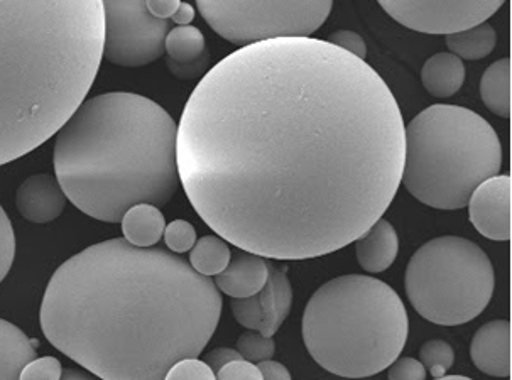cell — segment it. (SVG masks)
I'll return each mask as SVG.
<instances>
[{"label": "cell", "mask_w": 512, "mask_h": 380, "mask_svg": "<svg viewBox=\"0 0 512 380\" xmlns=\"http://www.w3.org/2000/svg\"><path fill=\"white\" fill-rule=\"evenodd\" d=\"M480 97L492 114L507 119L511 115V60L492 63L480 80Z\"/></svg>", "instance_id": "20"}, {"label": "cell", "mask_w": 512, "mask_h": 380, "mask_svg": "<svg viewBox=\"0 0 512 380\" xmlns=\"http://www.w3.org/2000/svg\"><path fill=\"white\" fill-rule=\"evenodd\" d=\"M178 125L137 93L83 100L56 132V180L88 217L119 223L139 203L164 207L180 185Z\"/></svg>", "instance_id": "4"}, {"label": "cell", "mask_w": 512, "mask_h": 380, "mask_svg": "<svg viewBox=\"0 0 512 380\" xmlns=\"http://www.w3.org/2000/svg\"><path fill=\"white\" fill-rule=\"evenodd\" d=\"M301 330L316 364L338 377L365 379L386 370L401 355L409 318L389 284L347 274L311 296Z\"/></svg>", "instance_id": "5"}, {"label": "cell", "mask_w": 512, "mask_h": 380, "mask_svg": "<svg viewBox=\"0 0 512 380\" xmlns=\"http://www.w3.org/2000/svg\"><path fill=\"white\" fill-rule=\"evenodd\" d=\"M230 257L229 244L222 237L205 235L191 247L188 264L202 276H217L229 266Z\"/></svg>", "instance_id": "22"}, {"label": "cell", "mask_w": 512, "mask_h": 380, "mask_svg": "<svg viewBox=\"0 0 512 380\" xmlns=\"http://www.w3.org/2000/svg\"><path fill=\"white\" fill-rule=\"evenodd\" d=\"M511 193L509 174H497L480 183L470 196L469 217L485 239L507 242L511 239Z\"/></svg>", "instance_id": "11"}, {"label": "cell", "mask_w": 512, "mask_h": 380, "mask_svg": "<svg viewBox=\"0 0 512 380\" xmlns=\"http://www.w3.org/2000/svg\"><path fill=\"white\" fill-rule=\"evenodd\" d=\"M61 374L63 367L56 357H36L21 370L19 380H60Z\"/></svg>", "instance_id": "29"}, {"label": "cell", "mask_w": 512, "mask_h": 380, "mask_svg": "<svg viewBox=\"0 0 512 380\" xmlns=\"http://www.w3.org/2000/svg\"><path fill=\"white\" fill-rule=\"evenodd\" d=\"M389 380H426V369L420 360L401 357L387 367Z\"/></svg>", "instance_id": "31"}, {"label": "cell", "mask_w": 512, "mask_h": 380, "mask_svg": "<svg viewBox=\"0 0 512 380\" xmlns=\"http://www.w3.org/2000/svg\"><path fill=\"white\" fill-rule=\"evenodd\" d=\"M65 193L51 174H34L24 181L16 193V207L22 218L33 223H50L60 217L66 207Z\"/></svg>", "instance_id": "14"}, {"label": "cell", "mask_w": 512, "mask_h": 380, "mask_svg": "<svg viewBox=\"0 0 512 380\" xmlns=\"http://www.w3.org/2000/svg\"><path fill=\"white\" fill-rule=\"evenodd\" d=\"M501 168L499 136L474 110L431 105L404 127L401 183L426 207H467L475 188Z\"/></svg>", "instance_id": "6"}, {"label": "cell", "mask_w": 512, "mask_h": 380, "mask_svg": "<svg viewBox=\"0 0 512 380\" xmlns=\"http://www.w3.org/2000/svg\"><path fill=\"white\" fill-rule=\"evenodd\" d=\"M267 284L271 286V298H273L271 332L274 335L289 316L291 304H293V289H291L288 276L269 262H267Z\"/></svg>", "instance_id": "23"}, {"label": "cell", "mask_w": 512, "mask_h": 380, "mask_svg": "<svg viewBox=\"0 0 512 380\" xmlns=\"http://www.w3.org/2000/svg\"><path fill=\"white\" fill-rule=\"evenodd\" d=\"M124 239L134 247L149 249L163 239L166 220L158 207L139 203L129 208L120 220Z\"/></svg>", "instance_id": "19"}, {"label": "cell", "mask_w": 512, "mask_h": 380, "mask_svg": "<svg viewBox=\"0 0 512 380\" xmlns=\"http://www.w3.org/2000/svg\"><path fill=\"white\" fill-rule=\"evenodd\" d=\"M237 352L247 362L259 364L264 360H271L276 352V345H274L273 337H262L259 332H246L242 333L237 340Z\"/></svg>", "instance_id": "25"}, {"label": "cell", "mask_w": 512, "mask_h": 380, "mask_svg": "<svg viewBox=\"0 0 512 380\" xmlns=\"http://www.w3.org/2000/svg\"><path fill=\"white\" fill-rule=\"evenodd\" d=\"M470 357L475 367L491 377L511 375V323L494 320L480 326L472 343Z\"/></svg>", "instance_id": "13"}, {"label": "cell", "mask_w": 512, "mask_h": 380, "mask_svg": "<svg viewBox=\"0 0 512 380\" xmlns=\"http://www.w3.org/2000/svg\"><path fill=\"white\" fill-rule=\"evenodd\" d=\"M399 252V239L393 225L379 218L369 230L355 240L357 261L364 271L379 274L393 266Z\"/></svg>", "instance_id": "16"}, {"label": "cell", "mask_w": 512, "mask_h": 380, "mask_svg": "<svg viewBox=\"0 0 512 380\" xmlns=\"http://www.w3.org/2000/svg\"><path fill=\"white\" fill-rule=\"evenodd\" d=\"M60 380H95L92 375L83 374L80 370L68 369L63 370Z\"/></svg>", "instance_id": "38"}, {"label": "cell", "mask_w": 512, "mask_h": 380, "mask_svg": "<svg viewBox=\"0 0 512 380\" xmlns=\"http://www.w3.org/2000/svg\"><path fill=\"white\" fill-rule=\"evenodd\" d=\"M164 53L168 70L180 80L202 76L210 63L205 36L191 24L169 29L164 41Z\"/></svg>", "instance_id": "12"}, {"label": "cell", "mask_w": 512, "mask_h": 380, "mask_svg": "<svg viewBox=\"0 0 512 380\" xmlns=\"http://www.w3.org/2000/svg\"><path fill=\"white\" fill-rule=\"evenodd\" d=\"M448 51L460 60H482L491 55L497 44L496 29L491 24L482 22L474 28L463 29L457 33L447 34L445 39Z\"/></svg>", "instance_id": "21"}, {"label": "cell", "mask_w": 512, "mask_h": 380, "mask_svg": "<svg viewBox=\"0 0 512 380\" xmlns=\"http://www.w3.org/2000/svg\"><path fill=\"white\" fill-rule=\"evenodd\" d=\"M234 318L239 325L244 326L247 330H257V326L262 320L261 301H259V294L249 296V298L234 299L230 303Z\"/></svg>", "instance_id": "28"}, {"label": "cell", "mask_w": 512, "mask_h": 380, "mask_svg": "<svg viewBox=\"0 0 512 380\" xmlns=\"http://www.w3.org/2000/svg\"><path fill=\"white\" fill-rule=\"evenodd\" d=\"M327 43L337 46V48L344 49L349 55L359 58V60L365 61L367 56V44H365L364 38L360 34L354 33V31H337L328 36Z\"/></svg>", "instance_id": "32"}, {"label": "cell", "mask_w": 512, "mask_h": 380, "mask_svg": "<svg viewBox=\"0 0 512 380\" xmlns=\"http://www.w3.org/2000/svg\"><path fill=\"white\" fill-rule=\"evenodd\" d=\"M420 362L430 372L433 379H440V377L447 375L448 370L452 369L453 362H455V352L443 340H428L421 347Z\"/></svg>", "instance_id": "24"}, {"label": "cell", "mask_w": 512, "mask_h": 380, "mask_svg": "<svg viewBox=\"0 0 512 380\" xmlns=\"http://www.w3.org/2000/svg\"><path fill=\"white\" fill-rule=\"evenodd\" d=\"M215 380H262L256 364L240 359L229 362L215 374Z\"/></svg>", "instance_id": "33"}, {"label": "cell", "mask_w": 512, "mask_h": 380, "mask_svg": "<svg viewBox=\"0 0 512 380\" xmlns=\"http://www.w3.org/2000/svg\"><path fill=\"white\" fill-rule=\"evenodd\" d=\"M421 82L426 92L436 98H450L460 92L465 82V66L452 53H438L426 61L421 70Z\"/></svg>", "instance_id": "18"}, {"label": "cell", "mask_w": 512, "mask_h": 380, "mask_svg": "<svg viewBox=\"0 0 512 380\" xmlns=\"http://www.w3.org/2000/svg\"><path fill=\"white\" fill-rule=\"evenodd\" d=\"M14 257H16V235L6 210L0 207V283L11 271Z\"/></svg>", "instance_id": "27"}, {"label": "cell", "mask_w": 512, "mask_h": 380, "mask_svg": "<svg viewBox=\"0 0 512 380\" xmlns=\"http://www.w3.org/2000/svg\"><path fill=\"white\" fill-rule=\"evenodd\" d=\"M36 357V340L0 318V380H19L21 370Z\"/></svg>", "instance_id": "17"}, {"label": "cell", "mask_w": 512, "mask_h": 380, "mask_svg": "<svg viewBox=\"0 0 512 380\" xmlns=\"http://www.w3.org/2000/svg\"><path fill=\"white\" fill-rule=\"evenodd\" d=\"M193 19H195V9L188 2H181L178 11L171 16V21L178 24V26H190Z\"/></svg>", "instance_id": "37"}, {"label": "cell", "mask_w": 512, "mask_h": 380, "mask_svg": "<svg viewBox=\"0 0 512 380\" xmlns=\"http://www.w3.org/2000/svg\"><path fill=\"white\" fill-rule=\"evenodd\" d=\"M222 306L212 277L183 257L112 239L56 269L39 323L56 350L102 380H164L205 350Z\"/></svg>", "instance_id": "2"}, {"label": "cell", "mask_w": 512, "mask_h": 380, "mask_svg": "<svg viewBox=\"0 0 512 380\" xmlns=\"http://www.w3.org/2000/svg\"><path fill=\"white\" fill-rule=\"evenodd\" d=\"M164 380H215V374L203 360L185 359L173 365Z\"/></svg>", "instance_id": "30"}, {"label": "cell", "mask_w": 512, "mask_h": 380, "mask_svg": "<svg viewBox=\"0 0 512 380\" xmlns=\"http://www.w3.org/2000/svg\"><path fill=\"white\" fill-rule=\"evenodd\" d=\"M203 19L235 46L267 39L310 38L332 12L333 0H197Z\"/></svg>", "instance_id": "8"}, {"label": "cell", "mask_w": 512, "mask_h": 380, "mask_svg": "<svg viewBox=\"0 0 512 380\" xmlns=\"http://www.w3.org/2000/svg\"><path fill=\"white\" fill-rule=\"evenodd\" d=\"M242 359V355H240L237 350L234 348H215L212 352L207 353L205 355V364L213 370V374H217L218 370L222 369L224 365L229 364V362H234V360Z\"/></svg>", "instance_id": "34"}, {"label": "cell", "mask_w": 512, "mask_h": 380, "mask_svg": "<svg viewBox=\"0 0 512 380\" xmlns=\"http://www.w3.org/2000/svg\"><path fill=\"white\" fill-rule=\"evenodd\" d=\"M267 281V262L264 257L240 250L230 257L229 266L215 277L218 291L230 298H249L259 293Z\"/></svg>", "instance_id": "15"}, {"label": "cell", "mask_w": 512, "mask_h": 380, "mask_svg": "<svg viewBox=\"0 0 512 380\" xmlns=\"http://www.w3.org/2000/svg\"><path fill=\"white\" fill-rule=\"evenodd\" d=\"M404 127L367 61L323 39H267L225 56L191 92L176 164L218 237L303 261L344 249L391 207Z\"/></svg>", "instance_id": "1"}, {"label": "cell", "mask_w": 512, "mask_h": 380, "mask_svg": "<svg viewBox=\"0 0 512 380\" xmlns=\"http://www.w3.org/2000/svg\"><path fill=\"white\" fill-rule=\"evenodd\" d=\"M163 237L173 254H185L197 242V230L186 220H175L166 225Z\"/></svg>", "instance_id": "26"}, {"label": "cell", "mask_w": 512, "mask_h": 380, "mask_svg": "<svg viewBox=\"0 0 512 380\" xmlns=\"http://www.w3.org/2000/svg\"><path fill=\"white\" fill-rule=\"evenodd\" d=\"M433 380H472L470 377H463V375H445V377H440V379Z\"/></svg>", "instance_id": "39"}, {"label": "cell", "mask_w": 512, "mask_h": 380, "mask_svg": "<svg viewBox=\"0 0 512 380\" xmlns=\"http://www.w3.org/2000/svg\"><path fill=\"white\" fill-rule=\"evenodd\" d=\"M104 0H0V166L50 141L87 98Z\"/></svg>", "instance_id": "3"}, {"label": "cell", "mask_w": 512, "mask_h": 380, "mask_svg": "<svg viewBox=\"0 0 512 380\" xmlns=\"http://www.w3.org/2000/svg\"><path fill=\"white\" fill-rule=\"evenodd\" d=\"M104 53L110 65L139 68L164 55L169 22L156 19L146 0H104Z\"/></svg>", "instance_id": "9"}, {"label": "cell", "mask_w": 512, "mask_h": 380, "mask_svg": "<svg viewBox=\"0 0 512 380\" xmlns=\"http://www.w3.org/2000/svg\"><path fill=\"white\" fill-rule=\"evenodd\" d=\"M404 289L425 320L458 326L475 320L489 306L496 274L479 245L445 235L414 252L406 267Z\"/></svg>", "instance_id": "7"}, {"label": "cell", "mask_w": 512, "mask_h": 380, "mask_svg": "<svg viewBox=\"0 0 512 380\" xmlns=\"http://www.w3.org/2000/svg\"><path fill=\"white\" fill-rule=\"evenodd\" d=\"M257 369L261 372L262 380H291L289 370L283 364L274 362V360L259 362Z\"/></svg>", "instance_id": "36"}, {"label": "cell", "mask_w": 512, "mask_h": 380, "mask_svg": "<svg viewBox=\"0 0 512 380\" xmlns=\"http://www.w3.org/2000/svg\"><path fill=\"white\" fill-rule=\"evenodd\" d=\"M404 28L452 34L489 21L506 0H377Z\"/></svg>", "instance_id": "10"}, {"label": "cell", "mask_w": 512, "mask_h": 380, "mask_svg": "<svg viewBox=\"0 0 512 380\" xmlns=\"http://www.w3.org/2000/svg\"><path fill=\"white\" fill-rule=\"evenodd\" d=\"M181 0H146L148 11L153 14L156 19H171V16L178 11Z\"/></svg>", "instance_id": "35"}]
</instances>
